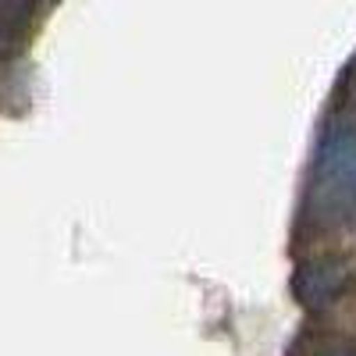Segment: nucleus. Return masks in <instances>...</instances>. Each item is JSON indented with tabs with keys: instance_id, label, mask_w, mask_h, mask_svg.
I'll list each match as a JSON object with an SVG mask.
<instances>
[{
	"instance_id": "f257e3e1",
	"label": "nucleus",
	"mask_w": 356,
	"mask_h": 356,
	"mask_svg": "<svg viewBox=\"0 0 356 356\" xmlns=\"http://www.w3.org/2000/svg\"><path fill=\"white\" fill-rule=\"evenodd\" d=\"M321 207L335 214H356V114L332 111L314 154V186Z\"/></svg>"
},
{
	"instance_id": "f03ea898",
	"label": "nucleus",
	"mask_w": 356,
	"mask_h": 356,
	"mask_svg": "<svg viewBox=\"0 0 356 356\" xmlns=\"http://www.w3.org/2000/svg\"><path fill=\"white\" fill-rule=\"evenodd\" d=\"M356 285V264L339 253H321L296 267L292 292L307 310H328Z\"/></svg>"
},
{
	"instance_id": "7ed1b4c3",
	"label": "nucleus",
	"mask_w": 356,
	"mask_h": 356,
	"mask_svg": "<svg viewBox=\"0 0 356 356\" xmlns=\"http://www.w3.org/2000/svg\"><path fill=\"white\" fill-rule=\"evenodd\" d=\"M57 0H0V57H11L25 47L33 25Z\"/></svg>"
},
{
	"instance_id": "20e7f679",
	"label": "nucleus",
	"mask_w": 356,
	"mask_h": 356,
	"mask_svg": "<svg viewBox=\"0 0 356 356\" xmlns=\"http://www.w3.org/2000/svg\"><path fill=\"white\" fill-rule=\"evenodd\" d=\"M321 356H356V353H353L349 346H328V349H324Z\"/></svg>"
}]
</instances>
